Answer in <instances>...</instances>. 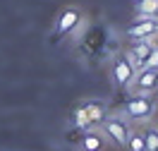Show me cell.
I'll list each match as a JSON object with an SVG mask.
<instances>
[{"label": "cell", "instance_id": "5", "mask_svg": "<svg viewBox=\"0 0 158 151\" xmlns=\"http://www.w3.org/2000/svg\"><path fill=\"white\" fill-rule=\"evenodd\" d=\"M125 36L129 41H139V39H153L158 36V19L153 17H134L125 29Z\"/></svg>", "mask_w": 158, "mask_h": 151}, {"label": "cell", "instance_id": "10", "mask_svg": "<svg viewBox=\"0 0 158 151\" xmlns=\"http://www.w3.org/2000/svg\"><path fill=\"white\" fill-rule=\"evenodd\" d=\"M69 122H72V127L79 132H86V130H94V125L89 120V113L84 108V101H79V106H74V111L69 115Z\"/></svg>", "mask_w": 158, "mask_h": 151}, {"label": "cell", "instance_id": "11", "mask_svg": "<svg viewBox=\"0 0 158 151\" xmlns=\"http://www.w3.org/2000/svg\"><path fill=\"white\" fill-rule=\"evenodd\" d=\"M141 127V134H144V144H146V151H158V125L153 120L139 125Z\"/></svg>", "mask_w": 158, "mask_h": 151}, {"label": "cell", "instance_id": "4", "mask_svg": "<svg viewBox=\"0 0 158 151\" xmlns=\"http://www.w3.org/2000/svg\"><path fill=\"white\" fill-rule=\"evenodd\" d=\"M134 74H137V67H134V62L129 60L127 50H118L113 62H110V82L118 89H129Z\"/></svg>", "mask_w": 158, "mask_h": 151}, {"label": "cell", "instance_id": "2", "mask_svg": "<svg viewBox=\"0 0 158 151\" xmlns=\"http://www.w3.org/2000/svg\"><path fill=\"white\" fill-rule=\"evenodd\" d=\"M122 115L127 118L132 125H144L156 118V101L153 96H144V94H129V99L122 106Z\"/></svg>", "mask_w": 158, "mask_h": 151}, {"label": "cell", "instance_id": "6", "mask_svg": "<svg viewBox=\"0 0 158 151\" xmlns=\"http://www.w3.org/2000/svg\"><path fill=\"white\" fill-rule=\"evenodd\" d=\"M129 91H132V94L153 96V94L158 91V70H151V67L137 70L134 79H132V84H129Z\"/></svg>", "mask_w": 158, "mask_h": 151}, {"label": "cell", "instance_id": "12", "mask_svg": "<svg viewBox=\"0 0 158 151\" xmlns=\"http://www.w3.org/2000/svg\"><path fill=\"white\" fill-rule=\"evenodd\" d=\"M134 15L158 19V0H134Z\"/></svg>", "mask_w": 158, "mask_h": 151}, {"label": "cell", "instance_id": "1", "mask_svg": "<svg viewBox=\"0 0 158 151\" xmlns=\"http://www.w3.org/2000/svg\"><path fill=\"white\" fill-rule=\"evenodd\" d=\"M86 27V15L79 5H65L58 12V17L53 22L50 36L55 41H67V39H77L81 29Z\"/></svg>", "mask_w": 158, "mask_h": 151}, {"label": "cell", "instance_id": "8", "mask_svg": "<svg viewBox=\"0 0 158 151\" xmlns=\"http://www.w3.org/2000/svg\"><path fill=\"white\" fill-rule=\"evenodd\" d=\"M106 149H108V139H106V134L98 127L81 132V137H79V151H106Z\"/></svg>", "mask_w": 158, "mask_h": 151}, {"label": "cell", "instance_id": "13", "mask_svg": "<svg viewBox=\"0 0 158 151\" xmlns=\"http://www.w3.org/2000/svg\"><path fill=\"white\" fill-rule=\"evenodd\" d=\"M125 149H127V151H146L144 134H141V127H139V125H134V130H132V134H129L127 146H125Z\"/></svg>", "mask_w": 158, "mask_h": 151}, {"label": "cell", "instance_id": "3", "mask_svg": "<svg viewBox=\"0 0 158 151\" xmlns=\"http://www.w3.org/2000/svg\"><path fill=\"white\" fill-rule=\"evenodd\" d=\"M98 130L106 134L108 144H115L118 149H125L129 134H132V130H134V125H132L122 113H108L106 120L98 125Z\"/></svg>", "mask_w": 158, "mask_h": 151}, {"label": "cell", "instance_id": "7", "mask_svg": "<svg viewBox=\"0 0 158 151\" xmlns=\"http://www.w3.org/2000/svg\"><path fill=\"white\" fill-rule=\"evenodd\" d=\"M156 39H158V36H153V39H139V41H132V46L127 48L129 60L134 62V67H137V70H141V67H144V62H146V58H148V53H151V48H153Z\"/></svg>", "mask_w": 158, "mask_h": 151}, {"label": "cell", "instance_id": "9", "mask_svg": "<svg viewBox=\"0 0 158 151\" xmlns=\"http://www.w3.org/2000/svg\"><path fill=\"white\" fill-rule=\"evenodd\" d=\"M84 108H86V113H89V120L94 127H98L101 122L106 120V115H108V103L103 99H84Z\"/></svg>", "mask_w": 158, "mask_h": 151}]
</instances>
